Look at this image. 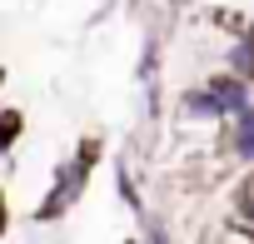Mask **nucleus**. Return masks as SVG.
<instances>
[{
  "label": "nucleus",
  "instance_id": "f257e3e1",
  "mask_svg": "<svg viewBox=\"0 0 254 244\" xmlns=\"http://www.w3.org/2000/svg\"><path fill=\"white\" fill-rule=\"evenodd\" d=\"M85 160H90V155H85ZM85 160H75V165H60L55 194H50V199H45V209H40L45 219H50V214H60V209H65V199H75V189L85 184Z\"/></svg>",
  "mask_w": 254,
  "mask_h": 244
},
{
  "label": "nucleus",
  "instance_id": "f03ea898",
  "mask_svg": "<svg viewBox=\"0 0 254 244\" xmlns=\"http://www.w3.org/2000/svg\"><path fill=\"white\" fill-rule=\"evenodd\" d=\"M224 145H229V155H234V160L254 165V110H244L239 120H229V130H224Z\"/></svg>",
  "mask_w": 254,
  "mask_h": 244
},
{
  "label": "nucleus",
  "instance_id": "7ed1b4c3",
  "mask_svg": "<svg viewBox=\"0 0 254 244\" xmlns=\"http://www.w3.org/2000/svg\"><path fill=\"white\" fill-rule=\"evenodd\" d=\"M15 130H20V120H15V115H5V120H0V145H10V140H15Z\"/></svg>",
  "mask_w": 254,
  "mask_h": 244
},
{
  "label": "nucleus",
  "instance_id": "20e7f679",
  "mask_svg": "<svg viewBox=\"0 0 254 244\" xmlns=\"http://www.w3.org/2000/svg\"><path fill=\"white\" fill-rule=\"evenodd\" d=\"M145 244H170V239H165V229H160V224H150V229H145Z\"/></svg>",
  "mask_w": 254,
  "mask_h": 244
},
{
  "label": "nucleus",
  "instance_id": "39448f33",
  "mask_svg": "<svg viewBox=\"0 0 254 244\" xmlns=\"http://www.w3.org/2000/svg\"><path fill=\"white\" fill-rule=\"evenodd\" d=\"M0 224H5V214H0Z\"/></svg>",
  "mask_w": 254,
  "mask_h": 244
}]
</instances>
